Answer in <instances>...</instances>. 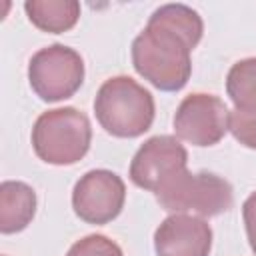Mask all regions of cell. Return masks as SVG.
Wrapping results in <instances>:
<instances>
[{
    "label": "cell",
    "instance_id": "cell-1",
    "mask_svg": "<svg viewBox=\"0 0 256 256\" xmlns=\"http://www.w3.org/2000/svg\"><path fill=\"white\" fill-rule=\"evenodd\" d=\"M192 46L172 30L150 22L132 42V66L162 92L182 90L192 74Z\"/></svg>",
    "mask_w": 256,
    "mask_h": 256
},
{
    "label": "cell",
    "instance_id": "cell-2",
    "mask_svg": "<svg viewBox=\"0 0 256 256\" xmlns=\"http://www.w3.org/2000/svg\"><path fill=\"white\" fill-rule=\"evenodd\" d=\"M94 114L108 134L138 138L154 122V96L130 76H112L96 92Z\"/></svg>",
    "mask_w": 256,
    "mask_h": 256
},
{
    "label": "cell",
    "instance_id": "cell-3",
    "mask_svg": "<svg viewBox=\"0 0 256 256\" xmlns=\"http://www.w3.org/2000/svg\"><path fill=\"white\" fill-rule=\"evenodd\" d=\"M32 148L36 156L52 166L80 162L90 150L92 126L84 112L64 106L42 112L32 128Z\"/></svg>",
    "mask_w": 256,
    "mask_h": 256
},
{
    "label": "cell",
    "instance_id": "cell-4",
    "mask_svg": "<svg viewBox=\"0 0 256 256\" xmlns=\"http://www.w3.org/2000/svg\"><path fill=\"white\" fill-rule=\"evenodd\" d=\"M162 210L172 214H192L212 218L228 212L234 202V192L228 180L212 172H180L172 182L156 192Z\"/></svg>",
    "mask_w": 256,
    "mask_h": 256
},
{
    "label": "cell",
    "instance_id": "cell-5",
    "mask_svg": "<svg viewBox=\"0 0 256 256\" xmlns=\"http://www.w3.org/2000/svg\"><path fill=\"white\" fill-rule=\"evenodd\" d=\"M28 82L34 94L44 102L72 98L84 82V60L70 46L50 44L30 58Z\"/></svg>",
    "mask_w": 256,
    "mask_h": 256
},
{
    "label": "cell",
    "instance_id": "cell-6",
    "mask_svg": "<svg viewBox=\"0 0 256 256\" xmlns=\"http://www.w3.org/2000/svg\"><path fill=\"white\" fill-rule=\"evenodd\" d=\"M188 152L176 136H152L134 154L130 162V180L142 190L158 192L186 170Z\"/></svg>",
    "mask_w": 256,
    "mask_h": 256
},
{
    "label": "cell",
    "instance_id": "cell-7",
    "mask_svg": "<svg viewBox=\"0 0 256 256\" xmlns=\"http://www.w3.org/2000/svg\"><path fill=\"white\" fill-rule=\"evenodd\" d=\"M126 202L124 180L104 168L86 172L72 190L74 214L86 224H108L120 216Z\"/></svg>",
    "mask_w": 256,
    "mask_h": 256
},
{
    "label": "cell",
    "instance_id": "cell-8",
    "mask_svg": "<svg viewBox=\"0 0 256 256\" xmlns=\"http://www.w3.org/2000/svg\"><path fill=\"white\" fill-rule=\"evenodd\" d=\"M228 108L214 94H188L176 108L174 132L176 138L192 146H214L228 132Z\"/></svg>",
    "mask_w": 256,
    "mask_h": 256
},
{
    "label": "cell",
    "instance_id": "cell-9",
    "mask_svg": "<svg viewBox=\"0 0 256 256\" xmlns=\"http://www.w3.org/2000/svg\"><path fill=\"white\" fill-rule=\"evenodd\" d=\"M156 256H210L212 228L192 214H172L154 232Z\"/></svg>",
    "mask_w": 256,
    "mask_h": 256
},
{
    "label": "cell",
    "instance_id": "cell-10",
    "mask_svg": "<svg viewBox=\"0 0 256 256\" xmlns=\"http://www.w3.org/2000/svg\"><path fill=\"white\" fill-rule=\"evenodd\" d=\"M36 214V192L26 182L6 180L0 184V232H22Z\"/></svg>",
    "mask_w": 256,
    "mask_h": 256
},
{
    "label": "cell",
    "instance_id": "cell-11",
    "mask_svg": "<svg viewBox=\"0 0 256 256\" xmlns=\"http://www.w3.org/2000/svg\"><path fill=\"white\" fill-rule=\"evenodd\" d=\"M24 10L28 20L48 34L68 32L80 18V4L76 0H26Z\"/></svg>",
    "mask_w": 256,
    "mask_h": 256
},
{
    "label": "cell",
    "instance_id": "cell-12",
    "mask_svg": "<svg viewBox=\"0 0 256 256\" xmlns=\"http://www.w3.org/2000/svg\"><path fill=\"white\" fill-rule=\"evenodd\" d=\"M148 20L182 36L192 46V50L200 44L202 34H204V22L200 14L186 4H164L156 8Z\"/></svg>",
    "mask_w": 256,
    "mask_h": 256
},
{
    "label": "cell",
    "instance_id": "cell-13",
    "mask_svg": "<svg viewBox=\"0 0 256 256\" xmlns=\"http://www.w3.org/2000/svg\"><path fill=\"white\" fill-rule=\"evenodd\" d=\"M226 92L234 108H256V58L232 64L226 76Z\"/></svg>",
    "mask_w": 256,
    "mask_h": 256
},
{
    "label": "cell",
    "instance_id": "cell-14",
    "mask_svg": "<svg viewBox=\"0 0 256 256\" xmlns=\"http://www.w3.org/2000/svg\"><path fill=\"white\" fill-rule=\"evenodd\" d=\"M228 130L242 146L256 150V108H234L228 114Z\"/></svg>",
    "mask_w": 256,
    "mask_h": 256
},
{
    "label": "cell",
    "instance_id": "cell-15",
    "mask_svg": "<svg viewBox=\"0 0 256 256\" xmlns=\"http://www.w3.org/2000/svg\"><path fill=\"white\" fill-rule=\"evenodd\" d=\"M66 256H124L122 248L102 234H88L76 240Z\"/></svg>",
    "mask_w": 256,
    "mask_h": 256
},
{
    "label": "cell",
    "instance_id": "cell-16",
    "mask_svg": "<svg viewBox=\"0 0 256 256\" xmlns=\"http://www.w3.org/2000/svg\"><path fill=\"white\" fill-rule=\"evenodd\" d=\"M242 218H244V228H246V236H248L250 248L256 254V192H252L244 200V204H242Z\"/></svg>",
    "mask_w": 256,
    "mask_h": 256
}]
</instances>
